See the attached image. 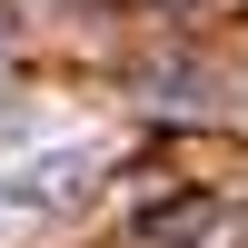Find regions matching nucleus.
I'll return each instance as SVG.
<instances>
[{
  "instance_id": "nucleus-1",
  "label": "nucleus",
  "mask_w": 248,
  "mask_h": 248,
  "mask_svg": "<svg viewBox=\"0 0 248 248\" xmlns=\"http://www.w3.org/2000/svg\"><path fill=\"white\" fill-rule=\"evenodd\" d=\"M70 199H90V149H50L20 179H0V209H70Z\"/></svg>"
}]
</instances>
